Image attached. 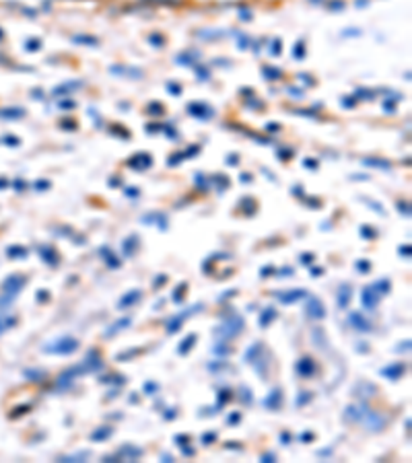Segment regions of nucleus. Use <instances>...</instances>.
Returning a JSON list of instances; mask_svg holds the SVG:
<instances>
[{"instance_id": "f257e3e1", "label": "nucleus", "mask_w": 412, "mask_h": 463, "mask_svg": "<svg viewBox=\"0 0 412 463\" xmlns=\"http://www.w3.org/2000/svg\"><path fill=\"white\" fill-rule=\"evenodd\" d=\"M243 330V317L241 315H229L221 325L214 328V338L216 340H229L235 338Z\"/></svg>"}, {"instance_id": "f03ea898", "label": "nucleus", "mask_w": 412, "mask_h": 463, "mask_svg": "<svg viewBox=\"0 0 412 463\" xmlns=\"http://www.w3.org/2000/svg\"><path fill=\"white\" fill-rule=\"evenodd\" d=\"M78 348V340L70 338V336H62L58 340H54V342L46 344L44 346V352L48 354H58V356H68V354H72L76 352Z\"/></svg>"}, {"instance_id": "7ed1b4c3", "label": "nucleus", "mask_w": 412, "mask_h": 463, "mask_svg": "<svg viewBox=\"0 0 412 463\" xmlns=\"http://www.w3.org/2000/svg\"><path fill=\"white\" fill-rule=\"evenodd\" d=\"M80 375H85V366H82L80 362L76 364V366H70V369H66L64 373H60V377H58V381H56V389H68L72 385V381L76 379V377H80Z\"/></svg>"}, {"instance_id": "20e7f679", "label": "nucleus", "mask_w": 412, "mask_h": 463, "mask_svg": "<svg viewBox=\"0 0 412 463\" xmlns=\"http://www.w3.org/2000/svg\"><path fill=\"white\" fill-rule=\"evenodd\" d=\"M348 323H350V328L354 332H361V334H369L371 330H373V325H371V321L363 315L361 311H352L348 313Z\"/></svg>"}, {"instance_id": "39448f33", "label": "nucleus", "mask_w": 412, "mask_h": 463, "mask_svg": "<svg viewBox=\"0 0 412 463\" xmlns=\"http://www.w3.org/2000/svg\"><path fill=\"white\" fill-rule=\"evenodd\" d=\"M200 309H202V305H200V303H196V305H192L190 309L182 311L180 315H175V317L167 323V334H177V332H180V328H182V323H184L190 315H194V311H200Z\"/></svg>"}, {"instance_id": "423d86ee", "label": "nucleus", "mask_w": 412, "mask_h": 463, "mask_svg": "<svg viewBox=\"0 0 412 463\" xmlns=\"http://www.w3.org/2000/svg\"><path fill=\"white\" fill-rule=\"evenodd\" d=\"M305 313H307V317H311V319H324L326 317V307H324V303L320 301L318 296H309L307 294Z\"/></svg>"}, {"instance_id": "0eeeda50", "label": "nucleus", "mask_w": 412, "mask_h": 463, "mask_svg": "<svg viewBox=\"0 0 412 463\" xmlns=\"http://www.w3.org/2000/svg\"><path fill=\"white\" fill-rule=\"evenodd\" d=\"M379 301H381V294L373 287H365L361 290V303H363V307L367 311H375L377 305H379Z\"/></svg>"}, {"instance_id": "6e6552de", "label": "nucleus", "mask_w": 412, "mask_h": 463, "mask_svg": "<svg viewBox=\"0 0 412 463\" xmlns=\"http://www.w3.org/2000/svg\"><path fill=\"white\" fill-rule=\"evenodd\" d=\"M361 422L365 424V428H369V430H381L383 428V424H386V418L383 416H379V414H375V412H371L369 407H365V412H363V418H361Z\"/></svg>"}, {"instance_id": "1a4fd4ad", "label": "nucleus", "mask_w": 412, "mask_h": 463, "mask_svg": "<svg viewBox=\"0 0 412 463\" xmlns=\"http://www.w3.org/2000/svg\"><path fill=\"white\" fill-rule=\"evenodd\" d=\"M315 362L309 358V356H303V358H299V362L295 364V371H297V375L301 377V379H309L313 373H315Z\"/></svg>"}, {"instance_id": "9d476101", "label": "nucleus", "mask_w": 412, "mask_h": 463, "mask_svg": "<svg viewBox=\"0 0 412 463\" xmlns=\"http://www.w3.org/2000/svg\"><path fill=\"white\" fill-rule=\"evenodd\" d=\"M352 393L356 398H361V400H369V398H373L375 393H377V387L373 383H369V381H359V383L354 385Z\"/></svg>"}, {"instance_id": "9b49d317", "label": "nucleus", "mask_w": 412, "mask_h": 463, "mask_svg": "<svg viewBox=\"0 0 412 463\" xmlns=\"http://www.w3.org/2000/svg\"><path fill=\"white\" fill-rule=\"evenodd\" d=\"M80 364L85 366V373H95V371L103 369V360H101V356H99V352H97V350L89 352V354H87V358L82 360Z\"/></svg>"}, {"instance_id": "f8f14e48", "label": "nucleus", "mask_w": 412, "mask_h": 463, "mask_svg": "<svg viewBox=\"0 0 412 463\" xmlns=\"http://www.w3.org/2000/svg\"><path fill=\"white\" fill-rule=\"evenodd\" d=\"M350 298H352V289H350V284H340L338 287V294H336V307L338 309H346L348 303H350Z\"/></svg>"}, {"instance_id": "ddd939ff", "label": "nucleus", "mask_w": 412, "mask_h": 463, "mask_svg": "<svg viewBox=\"0 0 412 463\" xmlns=\"http://www.w3.org/2000/svg\"><path fill=\"white\" fill-rule=\"evenodd\" d=\"M406 371V366L404 362H394V364H388V366H383V369L379 371L381 377H388L390 381H398L402 377V373Z\"/></svg>"}, {"instance_id": "4468645a", "label": "nucleus", "mask_w": 412, "mask_h": 463, "mask_svg": "<svg viewBox=\"0 0 412 463\" xmlns=\"http://www.w3.org/2000/svg\"><path fill=\"white\" fill-rule=\"evenodd\" d=\"M140 298H142V290L132 289V290H128V292L118 301V307H120V309H128V307H132V305L138 303Z\"/></svg>"}, {"instance_id": "2eb2a0df", "label": "nucleus", "mask_w": 412, "mask_h": 463, "mask_svg": "<svg viewBox=\"0 0 412 463\" xmlns=\"http://www.w3.org/2000/svg\"><path fill=\"white\" fill-rule=\"evenodd\" d=\"M305 296H307V290L295 289V290L280 292V294H278V301H280L282 305H291V303H297V301H301V298H305Z\"/></svg>"}, {"instance_id": "dca6fc26", "label": "nucleus", "mask_w": 412, "mask_h": 463, "mask_svg": "<svg viewBox=\"0 0 412 463\" xmlns=\"http://www.w3.org/2000/svg\"><path fill=\"white\" fill-rule=\"evenodd\" d=\"M280 404H282V391H280V387H274L268 393V398L264 400V405L268 407V410H278Z\"/></svg>"}, {"instance_id": "f3484780", "label": "nucleus", "mask_w": 412, "mask_h": 463, "mask_svg": "<svg viewBox=\"0 0 412 463\" xmlns=\"http://www.w3.org/2000/svg\"><path fill=\"white\" fill-rule=\"evenodd\" d=\"M130 323H132V319H130V317H122V319H118L116 323L109 325V330H107L103 336H105V338H114V336H116V334H120L122 330H126Z\"/></svg>"}, {"instance_id": "a211bd4d", "label": "nucleus", "mask_w": 412, "mask_h": 463, "mask_svg": "<svg viewBox=\"0 0 412 463\" xmlns=\"http://www.w3.org/2000/svg\"><path fill=\"white\" fill-rule=\"evenodd\" d=\"M39 255L44 257L48 266H56V264H58V260H60L58 253L54 251V249L50 247V245H41V247H39Z\"/></svg>"}, {"instance_id": "6ab92c4d", "label": "nucleus", "mask_w": 412, "mask_h": 463, "mask_svg": "<svg viewBox=\"0 0 412 463\" xmlns=\"http://www.w3.org/2000/svg\"><path fill=\"white\" fill-rule=\"evenodd\" d=\"M365 407H367V405H348L346 410H344V418H346L348 422H361Z\"/></svg>"}, {"instance_id": "aec40b11", "label": "nucleus", "mask_w": 412, "mask_h": 463, "mask_svg": "<svg viewBox=\"0 0 412 463\" xmlns=\"http://www.w3.org/2000/svg\"><path fill=\"white\" fill-rule=\"evenodd\" d=\"M311 338H313L315 346H318L320 350H322V348H324V350H330V342H328L326 334H324L320 328H313V330H311Z\"/></svg>"}, {"instance_id": "412c9836", "label": "nucleus", "mask_w": 412, "mask_h": 463, "mask_svg": "<svg viewBox=\"0 0 412 463\" xmlns=\"http://www.w3.org/2000/svg\"><path fill=\"white\" fill-rule=\"evenodd\" d=\"M274 319H276V309H274V307H266L262 311V315H260L258 323H260V328H268V323L274 321Z\"/></svg>"}, {"instance_id": "4be33fe9", "label": "nucleus", "mask_w": 412, "mask_h": 463, "mask_svg": "<svg viewBox=\"0 0 412 463\" xmlns=\"http://www.w3.org/2000/svg\"><path fill=\"white\" fill-rule=\"evenodd\" d=\"M188 112L190 114H194L196 117H210V110H208V107H206V105H202V103H192V105H188Z\"/></svg>"}, {"instance_id": "5701e85b", "label": "nucleus", "mask_w": 412, "mask_h": 463, "mask_svg": "<svg viewBox=\"0 0 412 463\" xmlns=\"http://www.w3.org/2000/svg\"><path fill=\"white\" fill-rule=\"evenodd\" d=\"M114 434V430L109 428V426H101V428H97L95 432H91V441H95V443H99V441H107L109 437Z\"/></svg>"}, {"instance_id": "b1692460", "label": "nucleus", "mask_w": 412, "mask_h": 463, "mask_svg": "<svg viewBox=\"0 0 412 463\" xmlns=\"http://www.w3.org/2000/svg\"><path fill=\"white\" fill-rule=\"evenodd\" d=\"M136 243H138L136 235H132V237H128L126 241H124V243H122V247H124V255H126V257H132V255L136 253Z\"/></svg>"}, {"instance_id": "393cba45", "label": "nucleus", "mask_w": 412, "mask_h": 463, "mask_svg": "<svg viewBox=\"0 0 412 463\" xmlns=\"http://www.w3.org/2000/svg\"><path fill=\"white\" fill-rule=\"evenodd\" d=\"M130 165L134 169H146L150 165V157L148 155H136L134 159H130Z\"/></svg>"}, {"instance_id": "a878e982", "label": "nucleus", "mask_w": 412, "mask_h": 463, "mask_svg": "<svg viewBox=\"0 0 412 463\" xmlns=\"http://www.w3.org/2000/svg\"><path fill=\"white\" fill-rule=\"evenodd\" d=\"M23 287H25V278H21V276H12V278L6 282V289L10 290V294L19 292Z\"/></svg>"}, {"instance_id": "bb28decb", "label": "nucleus", "mask_w": 412, "mask_h": 463, "mask_svg": "<svg viewBox=\"0 0 412 463\" xmlns=\"http://www.w3.org/2000/svg\"><path fill=\"white\" fill-rule=\"evenodd\" d=\"M371 287H373L381 296H383V294H388V292L392 290V284H390V280H388V278H379L377 282L371 284Z\"/></svg>"}, {"instance_id": "cd10ccee", "label": "nucleus", "mask_w": 412, "mask_h": 463, "mask_svg": "<svg viewBox=\"0 0 412 463\" xmlns=\"http://www.w3.org/2000/svg\"><path fill=\"white\" fill-rule=\"evenodd\" d=\"M101 255L105 257V262H107V266H109V268H114V270H116V268H120V260H118V257L112 253V249H109V247H107V249H105V247H101Z\"/></svg>"}, {"instance_id": "c85d7f7f", "label": "nucleus", "mask_w": 412, "mask_h": 463, "mask_svg": "<svg viewBox=\"0 0 412 463\" xmlns=\"http://www.w3.org/2000/svg\"><path fill=\"white\" fill-rule=\"evenodd\" d=\"M120 455H124V459H134V457H140L142 455V451L140 449H136V447H124V449H120Z\"/></svg>"}, {"instance_id": "c756f323", "label": "nucleus", "mask_w": 412, "mask_h": 463, "mask_svg": "<svg viewBox=\"0 0 412 463\" xmlns=\"http://www.w3.org/2000/svg\"><path fill=\"white\" fill-rule=\"evenodd\" d=\"M194 342H196V334H192V336H188L186 340H184V342L180 344V348H177V352H180V354H186L192 346H194Z\"/></svg>"}, {"instance_id": "7c9ffc66", "label": "nucleus", "mask_w": 412, "mask_h": 463, "mask_svg": "<svg viewBox=\"0 0 412 463\" xmlns=\"http://www.w3.org/2000/svg\"><path fill=\"white\" fill-rule=\"evenodd\" d=\"M142 223H153V225H157V223H159L161 231L167 229V221H165V216H163V214H159V216H146V219H142Z\"/></svg>"}, {"instance_id": "2f4dec72", "label": "nucleus", "mask_w": 412, "mask_h": 463, "mask_svg": "<svg viewBox=\"0 0 412 463\" xmlns=\"http://www.w3.org/2000/svg\"><path fill=\"white\" fill-rule=\"evenodd\" d=\"M186 289H188V284H186V282H182L180 287H177V289L173 290V294H171V296H173V301H175V303H182V301H184V292H186Z\"/></svg>"}, {"instance_id": "473e14b6", "label": "nucleus", "mask_w": 412, "mask_h": 463, "mask_svg": "<svg viewBox=\"0 0 412 463\" xmlns=\"http://www.w3.org/2000/svg\"><path fill=\"white\" fill-rule=\"evenodd\" d=\"M365 165L369 167H379V169H390L388 161H377V159H365Z\"/></svg>"}, {"instance_id": "72a5a7b5", "label": "nucleus", "mask_w": 412, "mask_h": 463, "mask_svg": "<svg viewBox=\"0 0 412 463\" xmlns=\"http://www.w3.org/2000/svg\"><path fill=\"white\" fill-rule=\"evenodd\" d=\"M354 268H356V270H359V272H361V274H367V272L371 270V262H367V260H359V262H356V264H354Z\"/></svg>"}, {"instance_id": "f704fd0d", "label": "nucleus", "mask_w": 412, "mask_h": 463, "mask_svg": "<svg viewBox=\"0 0 412 463\" xmlns=\"http://www.w3.org/2000/svg\"><path fill=\"white\" fill-rule=\"evenodd\" d=\"M91 453L89 451H80V453H74L70 457H64V461H80V459H87Z\"/></svg>"}, {"instance_id": "c9c22d12", "label": "nucleus", "mask_w": 412, "mask_h": 463, "mask_svg": "<svg viewBox=\"0 0 412 463\" xmlns=\"http://www.w3.org/2000/svg\"><path fill=\"white\" fill-rule=\"evenodd\" d=\"M72 42H76V44H89V46H97V39H93V37H72Z\"/></svg>"}, {"instance_id": "e433bc0d", "label": "nucleus", "mask_w": 412, "mask_h": 463, "mask_svg": "<svg viewBox=\"0 0 412 463\" xmlns=\"http://www.w3.org/2000/svg\"><path fill=\"white\" fill-rule=\"evenodd\" d=\"M214 441H216V432H208V434L204 432V434H202V443H204V445H210V443H214Z\"/></svg>"}, {"instance_id": "4c0bfd02", "label": "nucleus", "mask_w": 412, "mask_h": 463, "mask_svg": "<svg viewBox=\"0 0 412 463\" xmlns=\"http://www.w3.org/2000/svg\"><path fill=\"white\" fill-rule=\"evenodd\" d=\"M229 402V389H225V391H221V393H218V407H221V405H225Z\"/></svg>"}, {"instance_id": "58836bf2", "label": "nucleus", "mask_w": 412, "mask_h": 463, "mask_svg": "<svg viewBox=\"0 0 412 463\" xmlns=\"http://www.w3.org/2000/svg\"><path fill=\"white\" fill-rule=\"evenodd\" d=\"M361 231H363V237L365 239H369V237H375V233H373V229H369V227H361Z\"/></svg>"}, {"instance_id": "ea45409f", "label": "nucleus", "mask_w": 412, "mask_h": 463, "mask_svg": "<svg viewBox=\"0 0 412 463\" xmlns=\"http://www.w3.org/2000/svg\"><path fill=\"white\" fill-rule=\"evenodd\" d=\"M239 420H241V414H239V412H233V414L227 418L229 424H235V422H239Z\"/></svg>"}, {"instance_id": "a19ab883", "label": "nucleus", "mask_w": 412, "mask_h": 463, "mask_svg": "<svg viewBox=\"0 0 412 463\" xmlns=\"http://www.w3.org/2000/svg\"><path fill=\"white\" fill-rule=\"evenodd\" d=\"M241 393H243V396H241V398H243V402H245V404H250V402H252V398H250V389H247V387H241Z\"/></svg>"}, {"instance_id": "79ce46f5", "label": "nucleus", "mask_w": 412, "mask_h": 463, "mask_svg": "<svg viewBox=\"0 0 412 463\" xmlns=\"http://www.w3.org/2000/svg\"><path fill=\"white\" fill-rule=\"evenodd\" d=\"M175 443H180V447H184V445H188V437H184V434H177Z\"/></svg>"}, {"instance_id": "37998d69", "label": "nucleus", "mask_w": 412, "mask_h": 463, "mask_svg": "<svg viewBox=\"0 0 412 463\" xmlns=\"http://www.w3.org/2000/svg\"><path fill=\"white\" fill-rule=\"evenodd\" d=\"M301 262H303L305 266H311L309 262H313V255H311V253H307V255H301Z\"/></svg>"}, {"instance_id": "c03bdc74", "label": "nucleus", "mask_w": 412, "mask_h": 463, "mask_svg": "<svg viewBox=\"0 0 412 463\" xmlns=\"http://www.w3.org/2000/svg\"><path fill=\"white\" fill-rule=\"evenodd\" d=\"M274 459H276V455H274V453H264V455H262V461H266V463H268V461H274Z\"/></svg>"}, {"instance_id": "a18cd8bd", "label": "nucleus", "mask_w": 412, "mask_h": 463, "mask_svg": "<svg viewBox=\"0 0 412 463\" xmlns=\"http://www.w3.org/2000/svg\"><path fill=\"white\" fill-rule=\"evenodd\" d=\"M144 389H146V391H148V393H153V391H157V389H159V387H157V385H155V383H146V385H144Z\"/></svg>"}, {"instance_id": "49530a36", "label": "nucleus", "mask_w": 412, "mask_h": 463, "mask_svg": "<svg viewBox=\"0 0 412 463\" xmlns=\"http://www.w3.org/2000/svg\"><path fill=\"white\" fill-rule=\"evenodd\" d=\"M280 441H282L284 445H286V443H291V434H286V432H282V434H280Z\"/></svg>"}, {"instance_id": "de8ad7c7", "label": "nucleus", "mask_w": 412, "mask_h": 463, "mask_svg": "<svg viewBox=\"0 0 412 463\" xmlns=\"http://www.w3.org/2000/svg\"><path fill=\"white\" fill-rule=\"evenodd\" d=\"M165 278H167V276H159V278H155V287H161V284L165 282Z\"/></svg>"}, {"instance_id": "09e8293b", "label": "nucleus", "mask_w": 412, "mask_h": 463, "mask_svg": "<svg viewBox=\"0 0 412 463\" xmlns=\"http://www.w3.org/2000/svg\"><path fill=\"white\" fill-rule=\"evenodd\" d=\"M400 253H402V255H406V257L410 255V249H408V245H402V249H400Z\"/></svg>"}, {"instance_id": "8fccbe9b", "label": "nucleus", "mask_w": 412, "mask_h": 463, "mask_svg": "<svg viewBox=\"0 0 412 463\" xmlns=\"http://www.w3.org/2000/svg\"><path fill=\"white\" fill-rule=\"evenodd\" d=\"M311 439H313V434H311V432H309V434H305V432L301 434V441H311Z\"/></svg>"}, {"instance_id": "3c124183", "label": "nucleus", "mask_w": 412, "mask_h": 463, "mask_svg": "<svg viewBox=\"0 0 412 463\" xmlns=\"http://www.w3.org/2000/svg\"><path fill=\"white\" fill-rule=\"evenodd\" d=\"M322 272H324V270H320V268H313V270H311V274H313V276H320Z\"/></svg>"}, {"instance_id": "603ef678", "label": "nucleus", "mask_w": 412, "mask_h": 463, "mask_svg": "<svg viewBox=\"0 0 412 463\" xmlns=\"http://www.w3.org/2000/svg\"><path fill=\"white\" fill-rule=\"evenodd\" d=\"M270 272H272V268H264V270H262V276H266V274H270Z\"/></svg>"}]
</instances>
